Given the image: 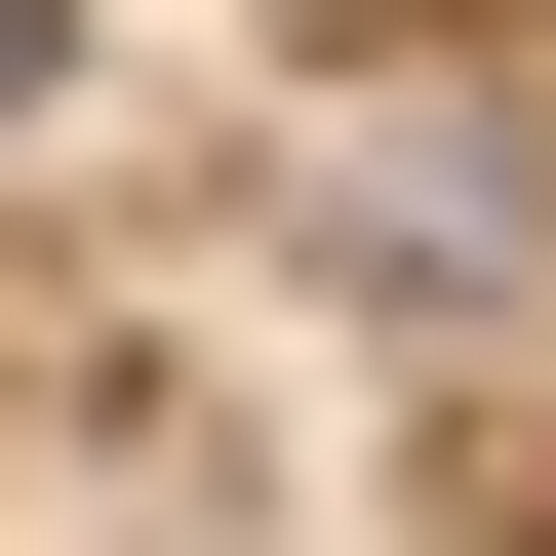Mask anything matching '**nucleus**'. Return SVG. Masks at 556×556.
I'll use <instances>...</instances> for the list:
<instances>
[{"mask_svg": "<svg viewBox=\"0 0 556 556\" xmlns=\"http://www.w3.org/2000/svg\"><path fill=\"white\" fill-rule=\"evenodd\" d=\"M40 80H80V0H0V119H40Z\"/></svg>", "mask_w": 556, "mask_h": 556, "instance_id": "nucleus-1", "label": "nucleus"}]
</instances>
